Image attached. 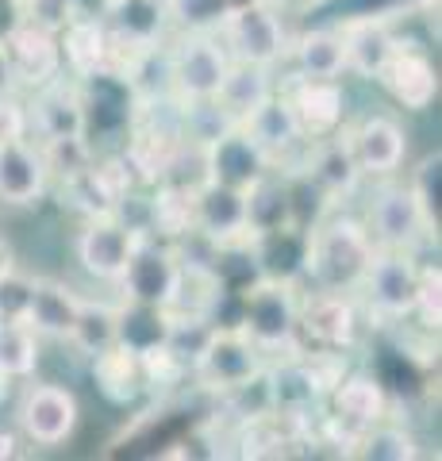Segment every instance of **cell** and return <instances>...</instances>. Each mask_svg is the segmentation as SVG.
I'll return each instance as SVG.
<instances>
[{
  "instance_id": "obj_1",
  "label": "cell",
  "mask_w": 442,
  "mask_h": 461,
  "mask_svg": "<svg viewBox=\"0 0 442 461\" xmlns=\"http://www.w3.org/2000/svg\"><path fill=\"white\" fill-rule=\"evenodd\" d=\"M374 239L362 215L350 212H323L308 227V258H304V288H327V293H358L365 266L374 258Z\"/></svg>"
},
{
  "instance_id": "obj_2",
  "label": "cell",
  "mask_w": 442,
  "mask_h": 461,
  "mask_svg": "<svg viewBox=\"0 0 442 461\" xmlns=\"http://www.w3.org/2000/svg\"><path fill=\"white\" fill-rule=\"evenodd\" d=\"M235 323L266 357L301 350V281L254 277L239 288Z\"/></svg>"
},
{
  "instance_id": "obj_3",
  "label": "cell",
  "mask_w": 442,
  "mask_h": 461,
  "mask_svg": "<svg viewBox=\"0 0 442 461\" xmlns=\"http://www.w3.org/2000/svg\"><path fill=\"white\" fill-rule=\"evenodd\" d=\"M231 66V54L216 32H174L162 47V85L177 104L216 100Z\"/></svg>"
},
{
  "instance_id": "obj_4",
  "label": "cell",
  "mask_w": 442,
  "mask_h": 461,
  "mask_svg": "<svg viewBox=\"0 0 442 461\" xmlns=\"http://www.w3.org/2000/svg\"><path fill=\"white\" fill-rule=\"evenodd\" d=\"M266 362L269 357L250 342V335L239 323H216L204 346L196 350L189 377L196 381V388L223 400L239 388H247L250 381H258L266 373Z\"/></svg>"
},
{
  "instance_id": "obj_5",
  "label": "cell",
  "mask_w": 442,
  "mask_h": 461,
  "mask_svg": "<svg viewBox=\"0 0 442 461\" xmlns=\"http://www.w3.org/2000/svg\"><path fill=\"white\" fill-rule=\"evenodd\" d=\"M185 273H189V262H185V254L177 250V242L154 239L142 230L123 277L112 288H120V300H135V304L174 312L181 300V288H185Z\"/></svg>"
},
{
  "instance_id": "obj_6",
  "label": "cell",
  "mask_w": 442,
  "mask_h": 461,
  "mask_svg": "<svg viewBox=\"0 0 442 461\" xmlns=\"http://www.w3.org/2000/svg\"><path fill=\"white\" fill-rule=\"evenodd\" d=\"M419 281H423V266L416 250H374L365 266V277L358 285V304L377 315L384 323H404L416 312L419 300Z\"/></svg>"
},
{
  "instance_id": "obj_7",
  "label": "cell",
  "mask_w": 442,
  "mask_h": 461,
  "mask_svg": "<svg viewBox=\"0 0 442 461\" xmlns=\"http://www.w3.org/2000/svg\"><path fill=\"white\" fill-rule=\"evenodd\" d=\"M220 42L231 54V62H254L281 69L289 54V27L281 20V8L266 0H235L231 12L220 23Z\"/></svg>"
},
{
  "instance_id": "obj_8",
  "label": "cell",
  "mask_w": 442,
  "mask_h": 461,
  "mask_svg": "<svg viewBox=\"0 0 442 461\" xmlns=\"http://www.w3.org/2000/svg\"><path fill=\"white\" fill-rule=\"evenodd\" d=\"M362 223L374 239V247L381 250H416L423 242L438 239V230H431V223H427L411 185L396 177H384L377 185V193L365 204Z\"/></svg>"
},
{
  "instance_id": "obj_9",
  "label": "cell",
  "mask_w": 442,
  "mask_h": 461,
  "mask_svg": "<svg viewBox=\"0 0 442 461\" xmlns=\"http://www.w3.org/2000/svg\"><path fill=\"white\" fill-rule=\"evenodd\" d=\"M139 235H142V227L127 220L123 212L85 215L74 235V258L85 269V277H93L101 285H116L139 247Z\"/></svg>"
},
{
  "instance_id": "obj_10",
  "label": "cell",
  "mask_w": 442,
  "mask_h": 461,
  "mask_svg": "<svg viewBox=\"0 0 442 461\" xmlns=\"http://www.w3.org/2000/svg\"><path fill=\"white\" fill-rule=\"evenodd\" d=\"M327 415L323 423L335 430V446L342 454H347L350 438L358 435V430L374 427L381 420H389L392 415V393L384 388L381 377H374V373L365 369H347L338 377V384L327 393Z\"/></svg>"
},
{
  "instance_id": "obj_11",
  "label": "cell",
  "mask_w": 442,
  "mask_h": 461,
  "mask_svg": "<svg viewBox=\"0 0 442 461\" xmlns=\"http://www.w3.org/2000/svg\"><path fill=\"white\" fill-rule=\"evenodd\" d=\"M81 423V403L77 393L59 381H35L23 384V393L16 400V430L20 438L32 446H66L74 438V430Z\"/></svg>"
},
{
  "instance_id": "obj_12",
  "label": "cell",
  "mask_w": 442,
  "mask_h": 461,
  "mask_svg": "<svg viewBox=\"0 0 442 461\" xmlns=\"http://www.w3.org/2000/svg\"><path fill=\"white\" fill-rule=\"evenodd\" d=\"M342 139L358 162V173L365 181L396 177L408 162V131L401 120L384 112H365L358 120L342 123Z\"/></svg>"
},
{
  "instance_id": "obj_13",
  "label": "cell",
  "mask_w": 442,
  "mask_h": 461,
  "mask_svg": "<svg viewBox=\"0 0 442 461\" xmlns=\"http://www.w3.org/2000/svg\"><path fill=\"white\" fill-rule=\"evenodd\" d=\"M362 330V304L354 293H327L301 285V346L354 350Z\"/></svg>"
},
{
  "instance_id": "obj_14",
  "label": "cell",
  "mask_w": 442,
  "mask_h": 461,
  "mask_svg": "<svg viewBox=\"0 0 442 461\" xmlns=\"http://www.w3.org/2000/svg\"><path fill=\"white\" fill-rule=\"evenodd\" d=\"M189 212H193V235L208 247H239L250 239L247 220V193L201 177L189 185Z\"/></svg>"
},
{
  "instance_id": "obj_15",
  "label": "cell",
  "mask_w": 442,
  "mask_h": 461,
  "mask_svg": "<svg viewBox=\"0 0 442 461\" xmlns=\"http://www.w3.org/2000/svg\"><path fill=\"white\" fill-rule=\"evenodd\" d=\"M50 189L54 177L39 142L27 131L0 139V208H39Z\"/></svg>"
},
{
  "instance_id": "obj_16",
  "label": "cell",
  "mask_w": 442,
  "mask_h": 461,
  "mask_svg": "<svg viewBox=\"0 0 442 461\" xmlns=\"http://www.w3.org/2000/svg\"><path fill=\"white\" fill-rule=\"evenodd\" d=\"M23 123L35 142H59V139H85V104H81V81L69 74L54 77L47 85L27 93L23 100Z\"/></svg>"
},
{
  "instance_id": "obj_17",
  "label": "cell",
  "mask_w": 442,
  "mask_h": 461,
  "mask_svg": "<svg viewBox=\"0 0 442 461\" xmlns=\"http://www.w3.org/2000/svg\"><path fill=\"white\" fill-rule=\"evenodd\" d=\"M338 39H342V58H347V74L362 81H377L384 62L401 47V32H396L392 16L384 12H358V16L338 20Z\"/></svg>"
},
{
  "instance_id": "obj_18",
  "label": "cell",
  "mask_w": 442,
  "mask_h": 461,
  "mask_svg": "<svg viewBox=\"0 0 442 461\" xmlns=\"http://www.w3.org/2000/svg\"><path fill=\"white\" fill-rule=\"evenodd\" d=\"M12 74H16L20 93H32L39 85H47L54 77H62V47H59V27L47 20L27 16L16 32L5 39Z\"/></svg>"
},
{
  "instance_id": "obj_19",
  "label": "cell",
  "mask_w": 442,
  "mask_h": 461,
  "mask_svg": "<svg viewBox=\"0 0 442 461\" xmlns=\"http://www.w3.org/2000/svg\"><path fill=\"white\" fill-rule=\"evenodd\" d=\"M239 127H247L250 139L266 150V158H269V166H274V173H284V177H289V173H301L304 150H308V139H304V131H301V123H296L293 108L284 104L281 85H277V93L269 96L266 104L254 112L247 123H239Z\"/></svg>"
},
{
  "instance_id": "obj_20",
  "label": "cell",
  "mask_w": 442,
  "mask_h": 461,
  "mask_svg": "<svg viewBox=\"0 0 442 461\" xmlns=\"http://www.w3.org/2000/svg\"><path fill=\"white\" fill-rule=\"evenodd\" d=\"M301 177L323 196L327 208H338L342 200H350L358 193V185L365 181L358 173V162H354L350 147H347V139H342V131L308 142L304 162H301Z\"/></svg>"
},
{
  "instance_id": "obj_21",
  "label": "cell",
  "mask_w": 442,
  "mask_h": 461,
  "mask_svg": "<svg viewBox=\"0 0 442 461\" xmlns=\"http://www.w3.org/2000/svg\"><path fill=\"white\" fill-rule=\"evenodd\" d=\"M281 96L293 108L304 139H327L342 131L347 123V89L342 81H308V77H284Z\"/></svg>"
},
{
  "instance_id": "obj_22",
  "label": "cell",
  "mask_w": 442,
  "mask_h": 461,
  "mask_svg": "<svg viewBox=\"0 0 442 461\" xmlns=\"http://www.w3.org/2000/svg\"><path fill=\"white\" fill-rule=\"evenodd\" d=\"M266 173H274L269 166L266 150L250 139L247 127H227L220 139H212L204 147V177L220 181V185H231V189H254Z\"/></svg>"
},
{
  "instance_id": "obj_23",
  "label": "cell",
  "mask_w": 442,
  "mask_h": 461,
  "mask_svg": "<svg viewBox=\"0 0 442 461\" xmlns=\"http://www.w3.org/2000/svg\"><path fill=\"white\" fill-rule=\"evenodd\" d=\"M377 85L404 112H427V108H435V100H438L435 62L416 47V42H408V39L392 50L389 62H384V69L377 74Z\"/></svg>"
},
{
  "instance_id": "obj_24",
  "label": "cell",
  "mask_w": 442,
  "mask_h": 461,
  "mask_svg": "<svg viewBox=\"0 0 442 461\" xmlns=\"http://www.w3.org/2000/svg\"><path fill=\"white\" fill-rule=\"evenodd\" d=\"M59 47H62V69L74 81L96 77L112 69V32L104 16H74L59 27Z\"/></svg>"
},
{
  "instance_id": "obj_25",
  "label": "cell",
  "mask_w": 442,
  "mask_h": 461,
  "mask_svg": "<svg viewBox=\"0 0 442 461\" xmlns=\"http://www.w3.org/2000/svg\"><path fill=\"white\" fill-rule=\"evenodd\" d=\"M289 77L308 81H342L347 77V58H342L338 27H308V32L289 35V54H284Z\"/></svg>"
},
{
  "instance_id": "obj_26",
  "label": "cell",
  "mask_w": 442,
  "mask_h": 461,
  "mask_svg": "<svg viewBox=\"0 0 442 461\" xmlns=\"http://www.w3.org/2000/svg\"><path fill=\"white\" fill-rule=\"evenodd\" d=\"M77 308H81V293H74L66 281H59V277H32V300H27L23 323L32 327L39 339L69 342L74 323H77Z\"/></svg>"
},
{
  "instance_id": "obj_27",
  "label": "cell",
  "mask_w": 442,
  "mask_h": 461,
  "mask_svg": "<svg viewBox=\"0 0 442 461\" xmlns=\"http://www.w3.org/2000/svg\"><path fill=\"white\" fill-rule=\"evenodd\" d=\"M277 85H281L277 69L254 66V62H231L220 93H216V104L231 123H247L250 115L277 93Z\"/></svg>"
},
{
  "instance_id": "obj_28",
  "label": "cell",
  "mask_w": 442,
  "mask_h": 461,
  "mask_svg": "<svg viewBox=\"0 0 442 461\" xmlns=\"http://www.w3.org/2000/svg\"><path fill=\"white\" fill-rule=\"evenodd\" d=\"M120 304V339L116 346L131 354H154L166 350L169 342V327H174V312L166 308H150V304H135V300H116Z\"/></svg>"
},
{
  "instance_id": "obj_29",
  "label": "cell",
  "mask_w": 442,
  "mask_h": 461,
  "mask_svg": "<svg viewBox=\"0 0 442 461\" xmlns=\"http://www.w3.org/2000/svg\"><path fill=\"white\" fill-rule=\"evenodd\" d=\"M120 339V304L116 300H89L81 296V308H77V323H74V335H69L66 346H74L81 357H93L112 350Z\"/></svg>"
},
{
  "instance_id": "obj_30",
  "label": "cell",
  "mask_w": 442,
  "mask_h": 461,
  "mask_svg": "<svg viewBox=\"0 0 442 461\" xmlns=\"http://www.w3.org/2000/svg\"><path fill=\"white\" fill-rule=\"evenodd\" d=\"M419 454H423L419 438L404 423H396L392 415L358 430L347 446V457H362V461H416Z\"/></svg>"
},
{
  "instance_id": "obj_31",
  "label": "cell",
  "mask_w": 442,
  "mask_h": 461,
  "mask_svg": "<svg viewBox=\"0 0 442 461\" xmlns=\"http://www.w3.org/2000/svg\"><path fill=\"white\" fill-rule=\"evenodd\" d=\"M93 377L112 403H131V400H139L142 393H147L142 357L123 350V346H112V350L93 357Z\"/></svg>"
},
{
  "instance_id": "obj_32",
  "label": "cell",
  "mask_w": 442,
  "mask_h": 461,
  "mask_svg": "<svg viewBox=\"0 0 442 461\" xmlns=\"http://www.w3.org/2000/svg\"><path fill=\"white\" fill-rule=\"evenodd\" d=\"M42 354V339L23 320H0V373L16 384L32 381Z\"/></svg>"
},
{
  "instance_id": "obj_33",
  "label": "cell",
  "mask_w": 442,
  "mask_h": 461,
  "mask_svg": "<svg viewBox=\"0 0 442 461\" xmlns=\"http://www.w3.org/2000/svg\"><path fill=\"white\" fill-rule=\"evenodd\" d=\"M235 0H166L174 32H220Z\"/></svg>"
},
{
  "instance_id": "obj_34",
  "label": "cell",
  "mask_w": 442,
  "mask_h": 461,
  "mask_svg": "<svg viewBox=\"0 0 442 461\" xmlns=\"http://www.w3.org/2000/svg\"><path fill=\"white\" fill-rule=\"evenodd\" d=\"M408 185H411V193H416V200H419V208H423V215H427V223H431V230H438V181H442V154L435 150V154H427L423 162L416 166L404 177Z\"/></svg>"
},
{
  "instance_id": "obj_35",
  "label": "cell",
  "mask_w": 442,
  "mask_h": 461,
  "mask_svg": "<svg viewBox=\"0 0 442 461\" xmlns=\"http://www.w3.org/2000/svg\"><path fill=\"white\" fill-rule=\"evenodd\" d=\"M438 288H442V273L438 266H423V281H419V300H416V312H411L408 323H419L427 335H438V323H442V304H438Z\"/></svg>"
},
{
  "instance_id": "obj_36",
  "label": "cell",
  "mask_w": 442,
  "mask_h": 461,
  "mask_svg": "<svg viewBox=\"0 0 442 461\" xmlns=\"http://www.w3.org/2000/svg\"><path fill=\"white\" fill-rule=\"evenodd\" d=\"M27 300H32V273L20 266L0 273V320H23Z\"/></svg>"
},
{
  "instance_id": "obj_37",
  "label": "cell",
  "mask_w": 442,
  "mask_h": 461,
  "mask_svg": "<svg viewBox=\"0 0 442 461\" xmlns=\"http://www.w3.org/2000/svg\"><path fill=\"white\" fill-rule=\"evenodd\" d=\"M27 16H32V5H27V0H0V42L16 32Z\"/></svg>"
},
{
  "instance_id": "obj_38",
  "label": "cell",
  "mask_w": 442,
  "mask_h": 461,
  "mask_svg": "<svg viewBox=\"0 0 442 461\" xmlns=\"http://www.w3.org/2000/svg\"><path fill=\"white\" fill-rule=\"evenodd\" d=\"M16 131H27V123H23V100L20 96L0 100V139L16 135Z\"/></svg>"
},
{
  "instance_id": "obj_39",
  "label": "cell",
  "mask_w": 442,
  "mask_h": 461,
  "mask_svg": "<svg viewBox=\"0 0 442 461\" xmlns=\"http://www.w3.org/2000/svg\"><path fill=\"white\" fill-rule=\"evenodd\" d=\"M12 96H20V85H16V74H12L5 42H0V100H12Z\"/></svg>"
},
{
  "instance_id": "obj_40",
  "label": "cell",
  "mask_w": 442,
  "mask_h": 461,
  "mask_svg": "<svg viewBox=\"0 0 442 461\" xmlns=\"http://www.w3.org/2000/svg\"><path fill=\"white\" fill-rule=\"evenodd\" d=\"M16 454H20V435H12V430L0 427V461L16 457Z\"/></svg>"
},
{
  "instance_id": "obj_41",
  "label": "cell",
  "mask_w": 442,
  "mask_h": 461,
  "mask_svg": "<svg viewBox=\"0 0 442 461\" xmlns=\"http://www.w3.org/2000/svg\"><path fill=\"white\" fill-rule=\"evenodd\" d=\"M12 266H16V258H12V247H8V239L0 235V273H5V269H12Z\"/></svg>"
},
{
  "instance_id": "obj_42",
  "label": "cell",
  "mask_w": 442,
  "mask_h": 461,
  "mask_svg": "<svg viewBox=\"0 0 442 461\" xmlns=\"http://www.w3.org/2000/svg\"><path fill=\"white\" fill-rule=\"evenodd\" d=\"M266 5H274V8H293V5H301V0H266Z\"/></svg>"
},
{
  "instance_id": "obj_43",
  "label": "cell",
  "mask_w": 442,
  "mask_h": 461,
  "mask_svg": "<svg viewBox=\"0 0 442 461\" xmlns=\"http://www.w3.org/2000/svg\"><path fill=\"white\" fill-rule=\"evenodd\" d=\"M108 5H116V0H104V8H108Z\"/></svg>"
}]
</instances>
